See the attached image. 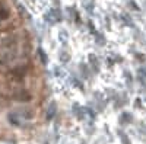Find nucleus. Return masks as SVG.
I'll return each mask as SVG.
<instances>
[{"label": "nucleus", "mask_w": 146, "mask_h": 144, "mask_svg": "<svg viewBox=\"0 0 146 144\" xmlns=\"http://www.w3.org/2000/svg\"><path fill=\"white\" fill-rule=\"evenodd\" d=\"M18 58V51L16 48H10L0 54V67H6L15 63V60Z\"/></svg>", "instance_id": "f257e3e1"}, {"label": "nucleus", "mask_w": 146, "mask_h": 144, "mask_svg": "<svg viewBox=\"0 0 146 144\" xmlns=\"http://www.w3.org/2000/svg\"><path fill=\"white\" fill-rule=\"evenodd\" d=\"M27 73H28V66H16L15 68L7 71V77L12 82H22Z\"/></svg>", "instance_id": "f03ea898"}, {"label": "nucleus", "mask_w": 146, "mask_h": 144, "mask_svg": "<svg viewBox=\"0 0 146 144\" xmlns=\"http://www.w3.org/2000/svg\"><path fill=\"white\" fill-rule=\"evenodd\" d=\"M18 44V38L16 35H6V37H3V39L0 41V45H2L3 48H6V50H10V48H15Z\"/></svg>", "instance_id": "7ed1b4c3"}, {"label": "nucleus", "mask_w": 146, "mask_h": 144, "mask_svg": "<svg viewBox=\"0 0 146 144\" xmlns=\"http://www.w3.org/2000/svg\"><path fill=\"white\" fill-rule=\"evenodd\" d=\"M13 99H15V101H18V102H28V101H31V99H32V95H31L28 90L22 89V90H19V92H15V93H13Z\"/></svg>", "instance_id": "20e7f679"}]
</instances>
